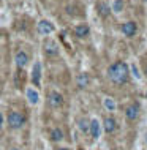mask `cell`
<instances>
[{
	"instance_id": "obj_1",
	"label": "cell",
	"mask_w": 147,
	"mask_h": 150,
	"mask_svg": "<svg viewBox=\"0 0 147 150\" xmlns=\"http://www.w3.org/2000/svg\"><path fill=\"white\" fill-rule=\"evenodd\" d=\"M108 76H109V79H111L114 84H117V86L126 84V82H128V78H130L128 65H126L125 62L112 63L111 67L108 68Z\"/></svg>"
},
{
	"instance_id": "obj_2",
	"label": "cell",
	"mask_w": 147,
	"mask_h": 150,
	"mask_svg": "<svg viewBox=\"0 0 147 150\" xmlns=\"http://www.w3.org/2000/svg\"><path fill=\"white\" fill-rule=\"evenodd\" d=\"M6 122H8V127H10L11 129H19V128H22L24 125H26L27 119H26V115H24L22 112L11 111L6 117Z\"/></svg>"
},
{
	"instance_id": "obj_3",
	"label": "cell",
	"mask_w": 147,
	"mask_h": 150,
	"mask_svg": "<svg viewBox=\"0 0 147 150\" xmlns=\"http://www.w3.org/2000/svg\"><path fill=\"white\" fill-rule=\"evenodd\" d=\"M36 29H38V33L40 35H51L54 32V25H52L49 21H40L36 24Z\"/></svg>"
},
{
	"instance_id": "obj_4",
	"label": "cell",
	"mask_w": 147,
	"mask_h": 150,
	"mask_svg": "<svg viewBox=\"0 0 147 150\" xmlns=\"http://www.w3.org/2000/svg\"><path fill=\"white\" fill-rule=\"evenodd\" d=\"M49 104H51L52 108H60L63 104V96L60 95L59 92H55V90H52L51 93H49Z\"/></svg>"
},
{
	"instance_id": "obj_5",
	"label": "cell",
	"mask_w": 147,
	"mask_h": 150,
	"mask_svg": "<svg viewBox=\"0 0 147 150\" xmlns=\"http://www.w3.org/2000/svg\"><path fill=\"white\" fill-rule=\"evenodd\" d=\"M125 117L130 122H134L139 117V106H138V104H130V106L125 109Z\"/></svg>"
},
{
	"instance_id": "obj_6",
	"label": "cell",
	"mask_w": 147,
	"mask_h": 150,
	"mask_svg": "<svg viewBox=\"0 0 147 150\" xmlns=\"http://www.w3.org/2000/svg\"><path fill=\"white\" fill-rule=\"evenodd\" d=\"M136 32H138V25H136V22H133V21H128L122 25V33L125 36H134Z\"/></svg>"
},
{
	"instance_id": "obj_7",
	"label": "cell",
	"mask_w": 147,
	"mask_h": 150,
	"mask_svg": "<svg viewBox=\"0 0 147 150\" xmlns=\"http://www.w3.org/2000/svg\"><path fill=\"white\" fill-rule=\"evenodd\" d=\"M100 129H101V125H100V122H98L97 119L89 122V134H90L93 139L100 137Z\"/></svg>"
},
{
	"instance_id": "obj_8",
	"label": "cell",
	"mask_w": 147,
	"mask_h": 150,
	"mask_svg": "<svg viewBox=\"0 0 147 150\" xmlns=\"http://www.w3.org/2000/svg\"><path fill=\"white\" fill-rule=\"evenodd\" d=\"M43 47H44V54L46 55H57L59 54V46H57V43L52 41V40H48Z\"/></svg>"
},
{
	"instance_id": "obj_9",
	"label": "cell",
	"mask_w": 147,
	"mask_h": 150,
	"mask_svg": "<svg viewBox=\"0 0 147 150\" xmlns=\"http://www.w3.org/2000/svg\"><path fill=\"white\" fill-rule=\"evenodd\" d=\"M75 35L77 38H85V36L90 35V27L87 24H77L75 27Z\"/></svg>"
},
{
	"instance_id": "obj_10",
	"label": "cell",
	"mask_w": 147,
	"mask_h": 150,
	"mask_svg": "<svg viewBox=\"0 0 147 150\" xmlns=\"http://www.w3.org/2000/svg\"><path fill=\"white\" fill-rule=\"evenodd\" d=\"M14 62L18 65V68H24L28 62V55L26 51H18L16 52V57H14Z\"/></svg>"
},
{
	"instance_id": "obj_11",
	"label": "cell",
	"mask_w": 147,
	"mask_h": 150,
	"mask_svg": "<svg viewBox=\"0 0 147 150\" xmlns=\"http://www.w3.org/2000/svg\"><path fill=\"white\" fill-rule=\"evenodd\" d=\"M103 127H104V131L108 133V134H111L117 129V122L114 117H106L104 122H103Z\"/></svg>"
},
{
	"instance_id": "obj_12",
	"label": "cell",
	"mask_w": 147,
	"mask_h": 150,
	"mask_svg": "<svg viewBox=\"0 0 147 150\" xmlns=\"http://www.w3.org/2000/svg\"><path fill=\"white\" fill-rule=\"evenodd\" d=\"M40 79H41V65L36 62L33 65V70H32V82L38 87L40 86Z\"/></svg>"
},
{
	"instance_id": "obj_13",
	"label": "cell",
	"mask_w": 147,
	"mask_h": 150,
	"mask_svg": "<svg viewBox=\"0 0 147 150\" xmlns=\"http://www.w3.org/2000/svg\"><path fill=\"white\" fill-rule=\"evenodd\" d=\"M97 11L100 13L101 18H106V16H109V13H111V8H109V5L100 2V3H97Z\"/></svg>"
},
{
	"instance_id": "obj_14",
	"label": "cell",
	"mask_w": 147,
	"mask_h": 150,
	"mask_svg": "<svg viewBox=\"0 0 147 150\" xmlns=\"http://www.w3.org/2000/svg\"><path fill=\"white\" fill-rule=\"evenodd\" d=\"M51 139L54 141V142H59V141L63 139V131L60 128H54L51 131Z\"/></svg>"
},
{
	"instance_id": "obj_15",
	"label": "cell",
	"mask_w": 147,
	"mask_h": 150,
	"mask_svg": "<svg viewBox=\"0 0 147 150\" xmlns=\"http://www.w3.org/2000/svg\"><path fill=\"white\" fill-rule=\"evenodd\" d=\"M89 86V76L85 74V73H82V74L77 76V87L79 88H84Z\"/></svg>"
},
{
	"instance_id": "obj_16",
	"label": "cell",
	"mask_w": 147,
	"mask_h": 150,
	"mask_svg": "<svg viewBox=\"0 0 147 150\" xmlns=\"http://www.w3.org/2000/svg\"><path fill=\"white\" fill-rule=\"evenodd\" d=\"M27 96H28V101H30L32 104H36L38 103V93L33 92L32 88H28V92H27Z\"/></svg>"
},
{
	"instance_id": "obj_17",
	"label": "cell",
	"mask_w": 147,
	"mask_h": 150,
	"mask_svg": "<svg viewBox=\"0 0 147 150\" xmlns=\"http://www.w3.org/2000/svg\"><path fill=\"white\" fill-rule=\"evenodd\" d=\"M79 129L82 133H89V122L87 120H79Z\"/></svg>"
},
{
	"instance_id": "obj_18",
	"label": "cell",
	"mask_w": 147,
	"mask_h": 150,
	"mask_svg": "<svg viewBox=\"0 0 147 150\" xmlns=\"http://www.w3.org/2000/svg\"><path fill=\"white\" fill-rule=\"evenodd\" d=\"M122 8H124V2L122 0H116L114 2V11H120Z\"/></svg>"
},
{
	"instance_id": "obj_19",
	"label": "cell",
	"mask_w": 147,
	"mask_h": 150,
	"mask_svg": "<svg viewBox=\"0 0 147 150\" xmlns=\"http://www.w3.org/2000/svg\"><path fill=\"white\" fill-rule=\"evenodd\" d=\"M131 71H133V74L136 76V78H138V76H139V74H138V70H136V67H133V68H131Z\"/></svg>"
},
{
	"instance_id": "obj_20",
	"label": "cell",
	"mask_w": 147,
	"mask_h": 150,
	"mask_svg": "<svg viewBox=\"0 0 147 150\" xmlns=\"http://www.w3.org/2000/svg\"><path fill=\"white\" fill-rule=\"evenodd\" d=\"M3 125V115H2V112H0V127Z\"/></svg>"
},
{
	"instance_id": "obj_21",
	"label": "cell",
	"mask_w": 147,
	"mask_h": 150,
	"mask_svg": "<svg viewBox=\"0 0 147 150\" xmlns=\"http://www.w3.org/2000/svg\"><path fill=\"white\" fill-rule=\"evenodd\" d=\"M144 74H146V78H147V65L144 67Z\"/></svg>"
},
{
	"instance_id": "obj_22",
	"label": "cell",
	"mask_w": 147,
	"mask_h": 150,
	"mask_svg": "<svg viewBox=\"0 0 147 150\" xmlns=\"http://www.w3.org/2000/svg\"><path fill=\"white\" fill-rule=\"evenodd\" d=\"M60 150H68V149H60Z\"/></svg>"
},
{
	"instance_id": "obj_23",
	"label": "cell",
	"mask_w": 147,
	"mask_h": 150,
	"mask_svg": "<svg viewBox=\"0 0 147 150\" xmlns=\"http://www.w3.org/2000/svg\"><path fill=\"white\" fill-rule=\"evenodd\" d=\"M11 150H19V149H11Z\"/></svg>"
},
{
	"instance_id": "obj_24",
	"label": "cell",
	"mask_w": 147,
	"mask_h": 150,
	"mask_svg": "<svg viewBox=\"0 0 147 150\" xmlns=\"http://www.w3.org/2000/svg\"><path fill=\"white\" fill-rule=\"evenodd\" d=\"M142 2H147V0H142Z\"/></svg>"
}]
</instances>
